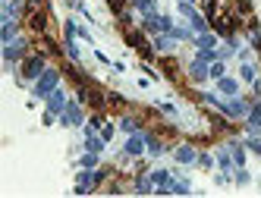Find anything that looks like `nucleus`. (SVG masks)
Listing matches in <instances>:
<instances>
[{
  "mask_svg": "<svg viewBox=\"0 0 261 198\" xmlns=\"http://www.w3.org/2000/svg\"><path fill=\"white\" fill-rule=\"evenodd\" d=\"M123 41L129 47H136L142 53V60H154L158 57V47H154V41H148L145 29H123Z\"/></svg>",
  "mask_w": 261,
  "mask_h": 198,
  "instance_id": "obj_1",
  "label": "nucleus"
},
{
  "mask_svg": "<svg viewBox=\"0 0 261 198\" xmlns=\"http://www.w3.org/2000/svg\"><path fill=\"white\" fill-rule=\"evenodd\" d=\"M76 98L82 101V104H88L91 110H104L107 107V92L91 79V82H82V85H76Z\"/></svg>",
  "mask_w": 261,
  "mask_h": 198,
  "instance_id": "obj_2",
  "label": "nucleus"
},
{
  "mask_svg": "<svg viewBox=\"0 0 261 198\" xmlns=\"http://www.w3.org/2000/svg\"><path fill=\"white\" fill-rule=\"evenodd\" d=\"M60 79H63V73H60V69H57V66H47L44 73H41L38 79H35V85H32V95H35V98H47L50 92H57V88H60Z\"/></svg>",
  "mask_w": 261,
  "mask_h": 198,
  "instance_id": "obj_3",
  "label": "nucleus"
},
{
  "mask_svg": "<svg viewBox=\"0 0 261 198\" xmlns=\"http://www.w3.org/2000/svg\"><path fill=\"white\" fill-rule=\"evenodd\" d=\"M217 110H220L223 117H230V120H246V117H249V110H252V104H249L246 98L233 95V98H227V101H220Z\"/></svg>",
  "mask_w": 261,
  "mask_h": 198,
  "instance_id": "obj_4",
  "label": "nucleus"
},
{
  "mask_svg": "<svg viewBox=\"0 0 261 198\" xmlns=\"http://www.w3.org/2000/svg\"><path fill=\"white\" fill-rule=\"evenodd\" d=\"M44 69H47V53H29V57L22 60V79L35 82Z\"/></svg>",
  "mask_w": 261,
  "mask_h": 198,
  "instance_id": "obj_5",
  "label": "nucleus"
},
{
  "mask_svg": "<svg viewBox=\"0 0 261 198\" xmlns=\"http://www.w3.org/2000/svg\"><path fill=\"white\" fill-rule=\"evenodd\" d=\"M29 50H32V44H29V38H16V41H10V44H4V60L7 63H22L25 57H29Z\"/></svg>",
  "mask_w": 261,
  "mask_h": 198,
  "instance_id": "obj_6",
  "label": "nucleus"
},
{
  "mask_svg": "<svg viewBox=\"0 0 261 198\" xmlns=\"http://www.w3.org/2000/svg\"><path fill=\"white\" fill-rule=\"evenodd\" d=\"M79 104H82L79 98L66 101V110L60 114V123H63V126H82V123H85V114H82V107H79Z\"/></svg>",
  "mask_w": 261,
  "mask_h": 198,
  "instance_id": "obj_7",
  "label": "nucleus"
},
{
  "mask_svg": "<svg viewBox=\"0 0 261 198\" xmlns=\"http://www.w3.org/2000/svg\"><path fill=\"white\" fill-rule=\"evenodd\" d=\"M25 25L38 35H47V7H41V10H29V16H25Z\"/></svg>",
  "mask_w": 261,
  "mask_h": 198,
  "instance_id": "obj_8",
  "label": "nucleus"
},
{
  "mask_svg": "<svg viewBox=\"0 0 261 198\" xmlns=\"http://www.w3.org/2000/svg\"><path fill=\"white\" fill-rule=\"evenodd\" d=\"M0 22H4V29H0V41L10 44L22 35V19H10V16H0Z\"/></svg>",
  "mask_w": 261,
  "mask_h": 198,
  "instance_id": "obj_9",
  "label": "nucleus"
},
{
  "mask_svg": "<svg viewBox=\"0 0 261 198\" xmlns=\"http://www.w3.org/2000/svg\"><path fill=\"white\" fill-rule=\"evenodd\" d=\"M148 148H145V132H133L126 138V145H123V157H142Z\"/></svg>",
  "mask_w": 261,
  "mask_h": 198,
  "instance_id": "obj_10",
  "label": "nucleus"
},
{
  "mask_svg": "<svg viewBox=\"0 0 261 198\" xmlns=\"http://www.w3.org/2000/svg\"><path fill=\"white\" fill-rule=\"evenodd\" d=\"M76 179H79V183H76V189H72V195H88V192L98 189V183H95V170H85V167H82V173H79Z\"/></svg>",
  "mask_w": 261,
  "mask_h": 198,
  "instance_id": "obj_11",
  "label": "nucleus"
},
{
  "mask_svg": "<svg viewBox=\"0 0 261 198\" xmlns=\"http://www.w3.org/2000/svg\"><path fill=\"white\" fill-rule=\"evenodd\" d=\"M208 79H211V66L201 63V60H192L189 63V82L192 85H201V82H208Z\"/></svg>",
  "mask_w": 261,
  "mask_h": 198,
  "instance_id": "obj_12",
  "label": "nucleus"
},
{
  "mask_svg": "<svg viewBox=\"0 0 261 198\" xmlns=\"http://www.w3.org/2000/svg\"><path fill=\"white\" fill-rule=\"evenodd\" d=\"M204 117H208L211 129H214L217 135H230V132H233V126H230V117H223V114H214V110H208Z\"/></svg>",
  "mask_w": 261,
  "mask_h": 198,
  "instance_id": "obj_13",
  "label": "nucleus"
},
{
  "mask_svg": "<svg viewBox=\"0 0 261 198\" xmlns=\"http://www.w3.org/2000/svg\"><path fill=\"white\" fill-rule=\"evenodd\" d=\"M44 101H47V110L60 117V114L66 110V101H69V98H66V92H63V88H57V92H50Z\"/></svg>",
  "mask_w": 261,
  "mask_h": 198,
  "instance_id": "obj_14",
  "label": "nucleus"
},
{
  "mask_svg": "<svg viewBox=\"0 0 261 198\" xmlns=\"http://www.w3.org/2000/svg\"><path fill=\"white\" fill-rule=\"evenodd\" d=\"M4 16H10V19H22V16H29L25 0H4Z\"/></svg>",
  "mask_w": 261,
  "mask_h": 198,
  "instance_id": "obj_15",
  "label": "nucleus"
},
{
  "mask_svg": "<svg viewBox=\"0 0 261 198\" xmlns=\"http://www.w3.org/2000/svg\"><path fill=\"white\" fill-rule=\"evenodd\" d=\"M63 76H69V82H76V85H82V82H91V76L85 73V69H82L79 63H72V60L63 66Z\"/></svg>",
  "mask_w": 261,
  "mask_h": 198,
  "instance_id": "obj_16",
  "label": "nucleus"
},
{
  "mask_svg": "<svg viewBox=\"0 0 261 198\" xmlns=\"http://www.w3.org/2000/svg\"><path fill=\"white\" fill-rule=\"evenodd\" d=\"M145 148H148V154H151V157H161V154L167 151V145L161 142L158 132H145Z\"/></svg>",
  "mask_w": 261,
  "mask_h": 198,
  "instance_id": "obj_17",
  "label": "nucleus"
},
{
  "mask_svg": "<svg viewBox=\"0 0 261 198\" xmlns=\"http://www.w3.org/2000/svg\"><path fill=\"white\" fill-rule=\"evenodd\" d=\"M217 92H220L223 98H233V95H239V82H236L233 76H220V79H217Z\"/></svg>",
  "mask_w": 261,
  "mask_h": 198,
  "instance_id": "obj_18",
  "label": "nucleus"
},
{
  "mask_svg": "<svg viewBox=\"0 0 261 198\" xmlns=\"http://www.w3.org/2000/svg\"><path fill=\"white\" fill-rule=\"evenodd\" d=\"M63 50H66V57H69L72 63L82 60V50H79V44H76V35H63Z\"/></svg>",
  "mask_w": 261,
  "mask_h": 198,
  "instance_id": "obj_19",
  "label": "nucleus"
},
{
  "mask_svg": "<svg viewBox=\"0 0 261 198\" xmlns=\"http://www.w3.org/2000/svg\"><path fill=\"white\" fill-rule=\"evenodd\" d=\"M173 157H176V164H195V160H198V151H195L192 145H179V148L173 151Z\"/></svg>",
  "mask_w": 261,
  "mask_h": 198,
  "instance_id": "obj_20",
  "label": "nucleus"
},
{
  "mask_svg": "<svg viewBox=\"0 0 261 198\" xmlns=\"http://www.w3.org/2000/svg\"><path fill=\"white\" fill-rule=\"evenodd\" d=\"M154 47H158V53H170L176 47V38L173 35H154Z\"/></svg>",
  "mask_w": 261,
  "mask_h": 198,
  "instance_id": "obj_21",
  "label": "nucleus"
},
{
  "mask_svg": "<svg viewBox=\"0 0 261 198\" xmlns=\"http://www.w3.org/2000/svg\"><path fill=\"white\" fill-rule=\"evenodd\" d=\"M139 195H151L154 192V183H151V176H148V173H139L136 176V186H133Z\"/></svg>",
  "mask_w": 261,
  "mask_h": 198,
  "instance_id": "obj_22",
  "label": "nucleus"
},
{
  "mask_svg": "<svg viewBox=\"0 0 261 198\" xmlns=\"http://www.w3.org/2000/svg\"><path fill=\"white\" fill-rule=\"evenodd\" d=\"M161 69H164V76H167V79H173V76H176V69H179L176 57H170V53H161Z\"/></svg>",
  "mask_w": 261,
  "mask_h": 198,
  "instance_id": "obj_23",
  "label": "nucleus"
},
{
  "mask_svg": "<svg viewBox=\"0 0 261 198\" xmlns=\"http://www.w3.org/2000/svg\"><path fill=\"white\" fill-rule=\"evenodd\" d=\"M120 129H123L126 135H133V132H142L145 126H142V120H139V117H123V120H120Z\"/></svg>",
  "mask_w": 261,
  "mask_h": 198,
  "instance_id": "obj_24",
  "label": "nucleus"
},
{
  "mask_svg": "<svg viewBox=\"0 0 261 198\" xmlns=\"http://www.w3.org/2000/svg\"><path fill=\"white\" fill-rule=\"evenodd\" d=\"M230 154H233V164H236V167H246V154H249L246 145H239V142H230Z\"/></svg>",
  "mask_w": 261,
  "mask_h": 198,
  "instance_id": "obj_25",
  "label": "nucleus"
},
{
  "mask_svg": "<svg viewBox=\"0 0 261 198\" xmlns=\"http://www.w3.org/2000/svg\"><path fill=\"white\" fill-rule=\"evenodd\" d=\"M85 148H88V151H98V154H104L107 142L101 138V132H91V135H85Z\"/></svg>",
  "mask_w": 261,
  "mask_h": 198,
  "instance_id": "obj_26",
  "label": "nucleus"
},
{
  "mask_svg": "<svg viewBox=\"0 0 261 198\" xmlns=\"http://www.w3.org/2000/svg\"><path fill=\"white\" fill-rule=\"evenodd\" d=\"M217 167H220L223 173L233 176V167H236V164H233V154H230V151H217Z\"/></svg>",
  "mask_w": 261,
  "mask_h": 198,
  "instance_id": "obj_27",
  "label": "nucleus"
},
{
  "mask_svg": "<svg viewBox=\"0 0 261 198\" xmlns=\"http://www.w3.org/2000/svg\"><path fill=\"white\" fill-rule=\"evenodd\" d=\"M252 0H233V13L236 16H242V19H249V16H252Z\"/></svg>",
  "mask_w": 261,
  "mask_h": 198,
  "instance_id": "obj_28",
  "label": "nucleus"
},
{
  "mask_svg": "<svg viewBox=\"0 0 261 198\" xmlns=\"http://www.w3.org/2000/svg\"><path fill=\"white\" fill-rule=\"evenodd\" d=\"M98 160H101V154H98V151H88V148H85V154L79 157V164H82L85 170H95V167H98Z\"/></svg>",
  "mask_w": 261,
  "mask_h": 198,
  "instance_id": "obj_29",
  "label": "nucleus"
},
{
  "mask_svg": "<svg viewBox=\"0 0 261 198\" xmlns=\"http://www.w3.org/2000/svg\"><path fill=\"white\" fill-rule=\"evenodd\" d=\"M129 4H133L139 13H145V16L148 13H158V0H129Z\"/></svg>",
  "mask_w": 261,
  "mask_h": 198,
  "instance_id": "obj_30",
  "label": "nucleus"
},
{
  "mask_svg": "<svg viewBox=\"0 0 261 198\" xmlns=\"http://www.w3.org/2000/svg\"><path fill=\"white\" fill-rule=\"evenodd\" d=\"M192 41H195V47H214V44H217V38H214L211 32H198Z\"/></svg>",
  "mask_w": 261,
  "mask_h": 198,
  "instance_id": "obj_31",
  "label": "nucleus"
},
{
  "mask_svg": "<svg viewBox=\"0 0 261 198\" xmlns=\"http://www.w3.org/2000/svg\"><path fill=\"white\" fill-rule=\"evenodd\" d=\"M239 76H242V82H249V85H252V82H258V79H255V66H252L249 60L239 66Z\"/></svg>",
  "mask_w": 261,
  "mask_h": 198,
  "instance_id": "obj_32",
  "label": "nucleus"
},
{
  "mask_svg": "<svg viewBox=\"0 0 261 198\" xmlns=\"http://www.w3.org/2000/svg\"><path fill=\"white\" fill-rule=\"evenodd\" d=\"M220 76H227V60H214V63H211V79L217 82Z\"/></svg>",
  "mask_w": 261,
  "mask_h": 198,
  "instance_id": "obj_33",
  "label": "nucleus"
},
{
  "mask_svg": "<svg viewBox=\"0 0 261 198\" xmlns=\"http://www.w3.org/2000/svg\"><path fill=\"white\" fill-rule=\"evenodd\" d=\"M192 192V186L186 183V179H179V176H173V195H189Z\"/></svg>",
  "mask_w": 261,
  "mask_h": 198,
  "instance_id": "obj_34",
  "label": "nucleus"
},
{
  "mask_svg": "<svg viewBox=\"0 0 261 198\" xmlns=\"http://www.w3.org/2000/svg\"><path fill=\"white\" fill-rule=\"evenodd\" d=\"M195 164H198V167H201V170H211V167H214V164H217V157H211V154H208V151H201V154H198V160H195Z\"/></svg>",
  "mask_w": 261,
  "mask_h": 198,
  "instance_id": "obj_35",
  "label": "nucleus"
},
{
  "mask_svg": "<svg viewBox=\"0 0 261 198\" xmlns=\"http://www.w3.org/2000/svg\"><path fill=\"white\" fill-rule=\"evenodd\" d=\"M129 101L120 95V92H107V107H126Z\"/></svg>",
  "mask_w": 261,
  "mask_h": 198,
  "instance_id": "obj_36",
  "label": "nucleus"
},
{
  "mask_svg": "<svg viewBox=\"0 0 261 198\" xmlns=\"http://www.w3.org/2000/svg\"><path fill=\"white\" fill-rule=\"evenodd\" d=\"M249 179H252V176L246 173V167H236V173H233V183H236V186H249Z\"/></svg>",
  "mask_w": 261,
  "mask_h": 198,
  "instance_id": "obj_37",
  "label": "nucleus"
},
{
  "mask_svg": "<svg viewBox=\"0 0 261 198\" xmlns=\"http://www.w3.org/2000/svg\"><path fill=\"white\" fill-rule=\"evenodd\" d=\"M126 4H129V0H107V7H110V13H114V16H123L126 13Z\"/></svg>",
  "mask_w": 261,
  "mask_h": 198,
  "instance_id": "obj_38",
  "label": "nucleus"
},
{
  "mask_svg": "<svg viewBox=\"0 0 261 198\" xmlns=\"http://www.w3.org/2000/svg\"><path fill=\"white\" fill-rule=\"evenodd\" d=\"M246 148L261 157V135H249V138H246Z\"/></svg>",
  "mask_w": 261,
  "mask_h": 198,
  "instance_id": "obj_39",
  "label": "nucleus"
},
{
  "mask_svg": "<svg viewBox=\"0 0 261 198\" xmlns=\"http://www.w3.org/2000/svg\"><path fill=\"white\" fill-rule=\"evenodd\" d=\"M246 120H255V123H261V98L252 104V110H249V117H246Z\"/></svg>",
  "mask_w": 261,
  "mask_h": 198,
  "instance_id": "obj_40",
  "label": "nucleus"
},
{
  "mask_svg": "<svg viewBox=\"0 0 261 198\" xmlns=\"http://www.w3.org/2000/svg\"><path fill=\"white\" fill-rule=\"evenodd\" d=\"M246 135H261V123H255V120H246Z\"/></svg>",
  "mask_w": 261,
  "mask_h": 198,
  "instance_id": "obj_41",
  "label": "nucleus"
},
{
  "mask_svg": "<svg viewBox=\"0 0 261 198\" xmlns=\"http://www.w3.org/2000/svg\"><path fill=\"white\" fill-rule=\"evenodd\" d=\"M98 132H101V138H104V142H110V138H114V132H117V129H114V126H110V123H104Z\"/></svg>",
  "mask_w": 261,
  "mask_h": 198,
  "instance_id": "obj_42",
  "label": "nucleus"
},
{
  "mask_svg": "<svg viewBox=\"0 0 261 198\" xmlns=\"http://www.w3.org/2000/svg\"><path fill=\"white\" fill-rule=\"evenodd\" d=\"M201 101L208 104V107H214V110L220 107V98H217V95H211V92H208V95H201Z\"/></svg>",
  "mask_w": 261,
  "mask_h": 198,
  "instance_id": "obj_43",
  "label": "nucleus"
},
{
  "mask_svg": "<svg viewBox=\"0 0 261 198\" xmlns=\"http://www.w3.org/2000/svg\"><path fill=\"white\" fill-rule=\"evenodd\" d=\"M161 110H164L167 117H176V107H173L170 101H161Z\"/></svg>",
  "mask_w": 261,
  "mask_h": 198,
  "instance_id": "obj_44",
  "label": "nucleus"
},
{
  "mask_svg": "<svg viewBox=\"0 0 261 198\" xmlns=\"http://www.w3.org/2000/svg\"><path fill=\"white\" fill-rule=\"evenodd\" d=\"M76 38H82V41H91V32H88V29H82V25H76Z\"/></svg>",
  "mask_w": 261,
  "mask_h": 198,
  "instance_id": "obj_45",
  "label": "nucleus"
},
{
  "mask_svg": "<svg viewBox=\"0 0 261 198\" xmlns=\"http://www.w3.org/2000/svg\"><path fill=\"white\" fill-rule=\"evenodd\" d=\"M25 7L29 10H41V7H47V0H25Z\"/></svg>",
  "mask_w": 261,
  "mask_h": 198,
  "instance_id": "obj_46",
  "label": "nucleus"
},
{
  "mask_svg": "<svg viewBox=\"0 0 261 198\" xmlns=\"http://www.w3.org/2000/svg\"><path fill=\"white\" fill-rule=\"evenodd\" d=\"M189 4H198V0H189Z\"/></svg>",
  "mask_w": 261,
  "mask_h": 198,
  "instance_id": "obj_47",
  "label": "nucleus"
}]
</instances>
